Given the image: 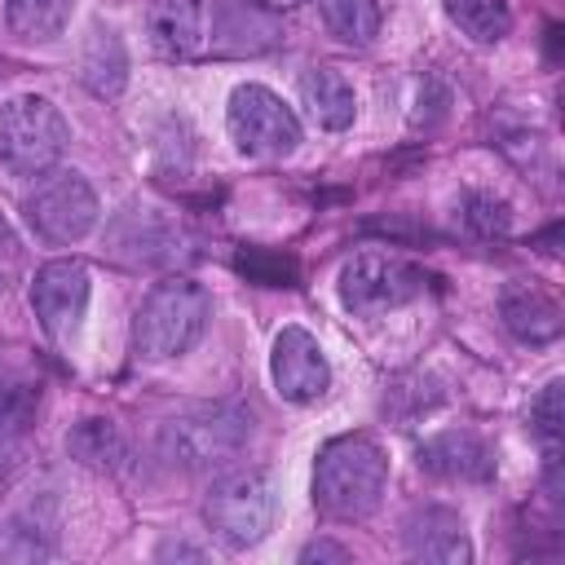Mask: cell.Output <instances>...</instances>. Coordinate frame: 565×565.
<instances>
[{
	"label": "cell",
	"instance_id": "cell-19",
	"mask_svg": "<svg viewBox=\"0 0 565 565\" xmlns=\"http://www.w3.org/2000/svg\"><path fill=\"white\" fill-rule=\"evenodd\" d=\"M318 13L344 44H371L380 35V0H318Z\"/></svg>",
	"mask_w": 565,
	"mask_h": 565
},
{
	"label": "cell",
	"instance_id": "cell-13",
	"mask_svg": "<svg viewBox=\"0 0 565 565\" xmlns=\"http://www.w3.org/2000/svg\"><path fill=\"white\" fill-rule=\"evenodd\" d=\"M402 539H406V552L415 561H437V565H463L472 556L468 547V534H463V521L459 512L450 508H415L402 525Z\"/></svg>",
	"mask_w": 565,
	"mask_h": 565
},
{
	"label": "cell",
	"instance_id": "cell-21",
	"mask_svg": "<svg viewBox=\"0 0 565 565\" xmlns=\"http://www.w3.org/2000/svg\"><path fill=\"white\" fill-rule=\"evenodd\" d=\"M40 402V388L22 375L0 371V428H22Z\"/></svg>",
	"mask_w": 565,
	"mask_h": 565
},
{
	"label": "cell",
	"instance_id": "cell-22",
	"mask_svg": "<svg viewBox=\"0 0 565 565\" xmlns=\"http://www.w3.org/2000/svg\"><path fill=\"white\" fill-rule=\"evenodd\" d=\"M530 424H534V433L543 437V446L556 450V441H561V424H565V384H561V380H552V384L534 397V406H530Z\"/></svg>",
	"mask_w": 565,
	"mask_h": 565
},
{
	"label": "cell",
	"instance_id": "cell-4",
	"mask_svg": "<svg viewBox=\"0 0 565 565\" xmlns=\"http://www.w3.org/2000/svg\"><path fill=\"white\" fill-rule=\"evenodd\" d=\"M203 521L207 530L243 552V547H256L269 525H274V486L260 468H230L221 472L212 486H207V499H203Z\"/></svg>",
	"mask_w": 565,
	"mask_h": 565
},
{
	"label": "cell",
	"instance_id": "cell-12",
	"mask_svg": "<svg viewBox=\"0 0 565 565\" xmlns=\"http://www.w3.org/2000/svg\"><path fill=\"white\" fill-rule=\"evenodd\" d=\"M419 468L428 477H441V481H490L494 455L477 433L450 428V433H437L419 446Z\"/></svg>",
	"mask_w": 565,
	"mask_h": 565
},
{
	"label": "cell",
	"instance_id": "cell-5",
	"mask_svg": "<svg viewBox=\"0 0 565 565\" xmlns=\"http://www.w3.org/2000/svg\"><path fill=\"white\" fill-rule=\"evenodd\" d=\"M419 291H424V269L402 260L397 252H384V247H362L340 269V300L358 318L402 309Z\"/></svg>",
	"mask_w": 565,
	"mask_h": 565
},
{
	"label": "cell",
	"instance_id": "cell-25",
	"mask_svg": "<svg viewBox=\"0 0 565 565\" xmlns=\"http://www.w3.org/2000/svg\"><path fill=\"white\" fill-rule=\"evenodd\" d=\"M18 274H22V243L9 230V221H0V291L18 282Z\"/></svg>",
	"mask_w": 565,
	"mask_h": 565
},
{
	"label": "cell",
	"instance_id": "cell-3",
	"mask_svg": "<svg viewBox=\"0 0 565 565\" xmlns=\"http://www.w3.org/2000/svg\"><path fill=\"white\" fill-rule=\"evenodd\" d=\"M66 119L49 97H13L0 106V168L13 177H44L66 150Z\"/></svg>",
	"mask_w": 565,
	"mask_h": 565
},
{
	"label": "cell",
	"instance_id": "cell-15",
	"mask_svg": "<svg viewBox=\"0 0 565 565\" xmlns=\"http://www.w3.org/2000/svg\"><path fill=\"white\" fill-rule=\"evenodd\" d=\"M300 97H305L313 124L327 128V132H344V128L353 124V115H358L353 84H349L335 66H313V71H305V79H300Z\"/></svg>",
	"mask_w": 565,
	"mask_h": 565
},
{
	"label": "cell",
	"instance_id": "cell-9",
	"mask_svg": "<svg viewBox=\"0 0 565 565\" xmlns=\"http://www.w3.org/2000/svg\"><path fill=\"white\" fill-rule=\"evenodd\" d=\"M88 265L84 260H49L35 269V282H31V309L44 327L49 340L66 344L79 322H84V309H88Z\"/></svg>",
	"mask_w": 565,
	"mask_h": 565
},
{
	"label": "cell",
	"instance_id": "cell-1",
	"mask_svg": "<svg viewBox=\"0 0 565 565\" xmlns=\"http://www.w3.org/2000/svg\"><path fill=\"white\" fill-rule=\"evenodd\" d=\"M388 486V455L366 433L331 437L313 463V508L331 521H362L380 508Z\"/></svg>",
	"mask_w": 565,
	"mask_h": 565
},
{
	"label": "cell",
	"instance_id": "cell-6",
	"mask_svg": "<svg viewBox=\"0 0 565 565\" xmlns=\"http://www.w3.org/2000/svg\"><path fill=\"white\" fill-rule=\"evenodd\" d=\"M225 128H230V141L252 159H282L300 146L296 110L265 84H238L230 93Z\"/></svg>",
	"mask_w": 565,
	"mask_h": 565
},
{
	"label": "cell",
	"instance_id": "cell-11",
	"mask_svg": "<svg viewBox=\"0 0 565 565\" xmlns=\"http://www.w3.org/2000/svg\"><path fill=\"white\" fill-rule=\"evenodd\" d=\"M499 318L503 327L525 340V344H552L561 331H565V313L556 305V296L539 282H525V278H512L499 296Z\"/></svg>",
	"mask_w": 565,
	"mask_h": 565
},
{
	"label": "cell",
	"instance_id": "cell-23",
	"mask_svg": "<svg viewBox=\"0 0 565 565\" xmlns=\"http://www.w3.org/2000/svg\"><path fill=\"white\" fill-rule=\"evenodd\" d=\"M463 221L477 230V234H503L508 230V221H512V212H508V203L503 199H494V194H468L463 199Z\"/></svg>",
	"mask_w": 565,
	"mask_h": 565
},
{
	"label": "cell",
	"instance_id": "cell-8",
	"mask_svg": "<svg viewBox=\"0 0 565 565\" xmlns=\"http://www.w3.org/2000/svg\"><path fill=\"white\" fill-rule=\"evenodd\" d=\"M26 221L49 243H79L97 225V194L75 168H49L26 199Z\"/></svg>",
	"mask_w": 565,
	"mask_h": 565
},
{
	"label": "cell",
	"instance_id": "cell-24",
	"mask_svg": "<svg viewBox=\"0 0 565 565\" xmlns=\"http://www.w3.org/2000/svg\"><path fill=\"white\" fill-rule=\"evenodd\" d=\"M238 269L252 274V278H260L265 287H287V278L296 274L291 260H282V256H265V252H243V256H238Z\"/></svg>",
	"mask_w": 565,
	"mask_h": 565
},
{
	"label": "cell",
	"instance_id": "cell-17",
	"mask_svg": "<svg viewBox=\"0 0 565 565\" xmlns=\"http://www.w3.org/2000/svg\"><path fill=\"white\" fill-rule=\"evenodd\" d=\"M9 31L31 40V44H49L66 31L71 22V0H9L4 4Z\"/></svg>",
	"mask_w": 565,
	"mask_h": 565
},
{
	"label": "cell",
	"instance_id": "cell-10",
	"mask_svg": "<svg viewBox=\"0 0 565 565\" xmlns=\"http://www.w3.org/2000/svg\"><path fill=\"white\" fill-rule=\"evenodd\" d=\"M269 380H274L282 402H318L331 384V366H327L322 344L305 327H282L274 335Z\"/></svg>",
	"mask_w": 565,
	"mask_h": 565
},
{
	"label": "cell",
	"instance_id": "cell-16",
	"mask_svg": "<svg viewBox=\"0 0 565 565\" xmlns=\"http://www.w3.org/2000/svg\"><path fill=\"white\" fill-rule=\"evenodd\" d=\"M446 18L468 35L472 44H499L512 31L508 0H446Z\"/></svg>",
	"mask_w": 565,
	"mask_h": 565
},
{
	"label": "cell",
	"instance_id": "cell-14",
	"mask_svg": "<svg viewBox=\"0 0 565 565\" xmlns=\"http://www.w3.org/2000/svg\"><path fill=\"white\" fill-rule=\"evenodd\" d=\"M146 26L168 57H199L207 49V0H150Z\"/></svg>",
	"mask_w": 565,
	"mask_h": 565
},
{
	"label": "cell",
	"instance_id": "cell-26",
	"mask_svg": "<svg viewBox=\"0 0 565 565\" xmlns=\"http://www.w3.org/2000/svg\"><path fill=\"white\" fill-rule=\"evenodd\" d=\"M300 561H349V552H344L340 543H327V539H318V543H309V547L300 552Z\"/></svg>",
	"mask_w": 565,
	"mask_h": 565
},
{
	"label": "cell",
	"instance_id": "cell-27",
	"mask_svg": "<svg viewBox=\"0 0 565 565\" xmlns=\"http://www.w3.org/2000/svg\"><path fill=\"white\" fill-rule=\"evenodd\" d=\"M252 4H260V9H296L300 0H252Z\"/></svg>",
	"mask_w": 565,
	"mask_h": 565
},
{
	"label": "cell",
	"instance_id": "cell-18",
	"mask_svg": "<svg viewBox=\"0 0 565 565\" xmlns=\"http://www.w3.org/2000/svg\"><path fill=\"white\" fill-rule=\"evenodd\" d=\"M124 71H128V62H124L119 35L106 31V26H97V31H93V44H88V53H84V84H88L97 97H115V93L124 88Z\"/></svg>",
	"mask_w": 565,
	"mask_h": 565
},
{
	"label": "cell",
	"instance_id": "cell-20",
	"mask_svg": "<svg viewBox=\"0 0 565 565\" xmlns=\"http://www.w3.org/2000/svg\"><path fill=\"white\" fill-rule=\"evenodd\" d=\"M66 450H71L84 468L106 472V468H115V463L124 459V437H119L115 424H106V419H79V424L71 428V437H66Z\"/></svg>",
	"mask_w": 565,
	"mask_h": 565
},
{
	"label": "cell",
	"instance_id": "cell-2",
	"mask_svg": "<svg viewBox=\"0 0 565 565\" xmlns=\"http://www.w3.org/2000/svg\"><path fill=\"white\" fill-rule=\"evenodd\" d=\"M207 313H212V305H207V291L199 282H190V278L154 282L150 296L132 313V349L146 362L181 358L199 344Z\"/></svg>",
	"mask_w": 565,
	"mask_h": 565
},
{
	"label": "cell",
	"instance_id": "cell-7",
	"mask_svg": "<svg viewBox=\"0 0 565 565\" xmlns=\"http://www.w3.org/2000/svg\"><path fill=\"white\" fill-rule=\"evenodd\" d=\"M252 433V415L238 406H203L163 428V455L181 468H221L230 463Z\"/></svg>",
	"mask_w": 565,
	"mask_h": 565
}]
</instances>
